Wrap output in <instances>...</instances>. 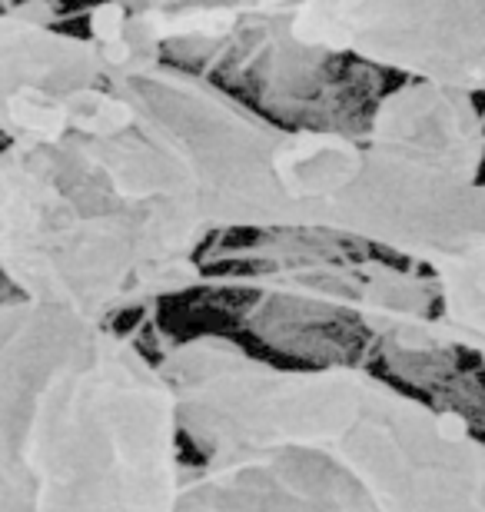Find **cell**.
I'll list each match as a JSON object with an SVG mask.
<instances>
[{
    "mask_svg": "<svg viewBox=\"0 0 485 512\" xmlns=\"http://www.w3.org/2000/svg\"><path fill=\"white\" fill-rule=\"evenodd\" d=\"M100 84L0 147V276L113 323L203 283L220 233H333L359 133L283 127L163 57L140 7H100Z\"/></svg>",
    "mask_w": 485,
    "mask_h": 512,
    "instance_id": "1",
    "label": "cell"
},
{
    "mask_svg": "<svg viewBox=\"0 0 485 512\" xmlns=\"http://www.w3.org/2000/svg\"><path fill=\"white\" fill-rule=\"evenodd\" d=\"M196 449L177 512H485V436L366 366L200 333L160 356Z\"/></svg>",
    "mask_w": 485,
    "mask_h": 512,
    "instance_id": "2",
    "label": "cell"
},
{
    "mask_svg": "<svg viewBox=\"0 0 485 512\" xmlns=\"http://www.w3.org/2000/svg\"><path fill=\"white\" fill-rule=\"evenodd\" d=\"M180 399L117 323L0 303V512H177Z\"/></svg>",
    "mask_w": 485,
    "mask_h": 512,
    "instance_id": "3",
    "label": "cell"
},
{
    "mask_svg": "<svg viewBox=\"0 0 485 512\" xmlns=\"http://www.w3.org/2000/svg\"><path fill=\"white\" fill-rule=\"evenodd\" d=\"M485 117L472 97L416 90L376 130L359 243L419 266L436 343L485 366Z\"/></svg>",
    "mask_w": 485,
    "mask_h": 512,
    "instance_id": "4",
    "label": "cell"
},
{
    "mask_svg": "<svg viewBox=\"0 0 485 512\" xmlns=\"http://www.w3.org/2000/svg\"><path fill=\"white\" fill-rule=\"evenodd\" d=\"M283 30L309 54L396 70L402 84L485 94L482 0H313L286 7Z\"/></svg>",
    "mask_w": 485,
    "mask_h": 512,
    "instance_id": "5",
    "label": "cell"
}]
</instances>
